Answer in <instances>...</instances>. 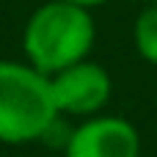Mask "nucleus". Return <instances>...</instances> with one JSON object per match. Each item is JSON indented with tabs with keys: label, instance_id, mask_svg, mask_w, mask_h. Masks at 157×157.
Here are the masks:
<instances>
[{
	"label": "nucleus",
	"instance_id": "nucleus-5",
	"mask_svg": "<svg viewBox=\"0 0 157 157\" xmlns=\"http://www.w3.org/2000/svg\"><path fill=\"white\" fill-rule=\"evenodd\" d=\"M135 47L144 61L157 66V3L144 8L135 19Z\"/></svg>",
	"mask_w": 157,
	"mask_h": 157
},
{
	"label": "nucleus",
	"instance_id": "nucleus-6",
	"mask_svg": "<svg viewBox=\"0 0 157 157\" xmlns=\"http://www.w3.org/2000/svg\"><path fill=\"white\" fill-rule=\"evenodd\" d=\"M63 3H72V6H80V8H97V6H105L108 0H63Z\"/></svg>",
	"mask_w": 157,
	"mask_h": 157
},
{
	"label": "nucleus",
	"instance_id": "nucleus-1",
	"mask_svg": "<svg viewBox=\"0 0 157 157\" xmlns=\"http://www.w3.org/2000/svg\"><path fill=\"white\" fill-rule=\"evenodd\" d=\"M94 36L97 28L88 8L47 0L25 22L22 44L28 63L50 77L77 61H86L94 47Z\"/></svg>",
	"mask_w": 157,
	"mask_h": 157
},
{
	"label": "nucleus",
	"instance_id": "nucleus-4",
	"mask_svg": "<svg viewBox=\"0 0 157 157\" xmlns=\"http://www.w3.org/2000/svg\"><path fill=\"white\" fill-rule=\"evenodd\" d=\"M63 157H141V135L127 119L91 116L66 138Z\"/></svg>",
	"mask_w": 157,
	"mask_h": 157
},
{
	"label": "nucleus",
	"instance_id": "nucleus-3",
	"mask_svg": "<svg viewBox=\"0 0 157 157\" xmlns=\"http://www.w3.org/2000/svg\"><path fill=\"white\" fill-rule=\"evenodd\" d=\"M50 91H52V102L58 113L94 116L110 102L113 80L105 66L86 58L50 75Z\"/></svg>",
	"mask_w": 157,
	"mask_h": 157
},
{
	"label": "nucleus",
	"instance_id": "nucleus-2",
	"mask_svg": "<svg viewBox=\"0 0 157 157\" xmlns=\"http://www.w3.org/2000/svg\"><path fill=\"white\" fill-rule=\"evenodd\" d=\"M50 77L30 63L0 61V144H30L44 138L55 121Z\"/></svg>",
	"mask_w": 157,
	"mask_h": 157
}]
</instances>
